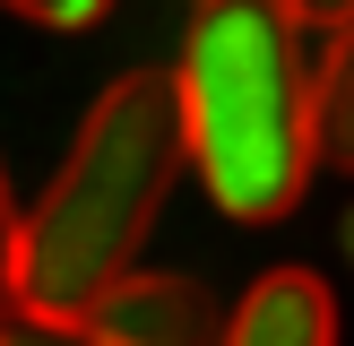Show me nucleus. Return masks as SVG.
Listing matches in <instances>:
<instances>
[{
  "label": "nucleus",
  "mask_w": 354,
  "mask_h": 346,
  "mask_svg": "<svg viewBox=\"0 0 354 346\" xmlns=\"http://www.w3.org/2000/svg\"><path fill=\"white\" fill-rule=\"evenodd\" d=\"M9 251H17V190L0 173V294H9Z\"/></svg>",
  "instance_id": "6e6552de"
},
{
  "label": "nucleus",
  "mask_w": 354,
  "mask_h": 346,
  "mask_svg": "<svg viewBox=\"0 0 354 346\" xmlns=\"http://www.w3.org/2000/svg\"><path fill=\"white\" fill-rule=\"evenodd\" d=\"M294 26L320 35L311 44V147H320V173L354 182V9H294Z\"/></svg>",
  "instance_id": "39448f33"
},
{
  "label": "nucleus",
  "mask_w": 354,
  "mask_h": 346,
  "mask_svg": "<svg viewBox=\"0 0 354 346\" xmlns=\"http://www.w3.org/2000/svg\"><path fill=\"white\" fill-rule=\"evenodd\" d=\"M216 346H337V294L320 268H268L234 294Z\"/></svg>",
  "instance_id": "20e7f679"
},
{
  "label": "nucleus",
  "mask_w": 354,
  "mask_h": 346,
  "mask_svg": "<svg viewBox=\"0 0 354 346\" xmlns=\"http://www.w3.org/2000/svg\"><path fill=\"white\" fill-rule=\"evenodd\" d=\"M86 329H95L104 346H216L225 311H216V294L190 268H130L86 311Z\"/></svg>",
  "instance_id": "7ed1b4c3"
},
{
  "label": "nucleus",
  "mask_w": 354,
  "mask_h": 346,
  "mask_svg": "<svg viewBox=\"0 0 354 346\" xmlns=\"http://www.w3.org/2000/svg\"><path fill=\"white\" fill-rule=\"evenodd\" d=\"M0 346H104L86 320H44V311H0Z\"/></svg>",
  "instance_id": "423d86ee"
},
{
  "label": "nucleus",
  "mask_w": 354,
  "mask_h": 346,
  "mask_svg": "<svg viewBox=\"0 0 354 346\" xmlns=\"http://www.w3.org/2000/svg\"><path fill=\"white\" fill-rule=\"evenodd\" d=\"M311 35L277 0H216L182 26L173 104L182 165L234 225H277L311 199Z\"/></svg>",
  "instance_id": "f03ea898"
},
{
  "label": "nucleus",
  "mask_w": 354,
  "mask_h": 346,
  "mask_svg": "<svg viewBox=\"0 0 354 346\" xmlns=\"http://www.w3.org/2000/svg\"><path fill=\"white\" fill-rule=\"evenodd\" d=\"M26 26H104V0H26Z\"/></svg>",
  "instance_id": "0eeeda50"
},
{
  "label": "nucleus",
  "mask_w": 354,
  "mask_h": 346,
  "mask_svg": "<svg viewBox=\"0 0 354 346\" xmlns=\"http://www.w3.org/2000/svg\"><path fill=\"white\" fill-rule=\"evenodd\" d=\"M182 182V104L173 69L138 61L95 86L69 156L52 165L44 199L17 217L9 294L0 311H44V320H86L121 277L138 268L156 217Z\"/></svg>",
  "instance_id": "f257e3e1"
},
{
  "label": "nucleus",
  "mask_w": 354,
  "mask_h": 346,
  "mask_svg": "<svg viewBox=\"0 0 354 346\" xmlns=\"http://www.w3.org/2000/svg\"><path fill=\"white\" fill-rule=\"evenodd\" d=\"M337 242H346V260H354V208H346V217H337Z\"/></svg>",
  "instance_id": "1a4fd4ad"
}]
</instances>
